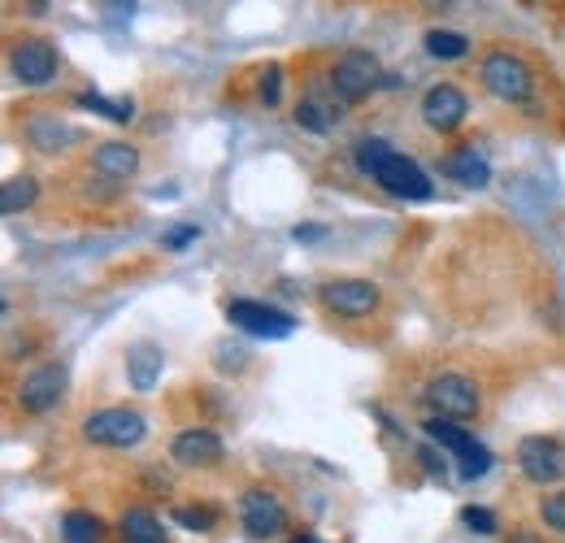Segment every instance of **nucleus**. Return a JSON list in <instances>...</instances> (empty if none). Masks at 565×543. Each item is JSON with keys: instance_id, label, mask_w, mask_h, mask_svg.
Masks as SVG:
<instances>
[{"instance_id": "1", "label": "nucleus", "mask_w": 565, "mask_h": 543, "mask_svg": "<svg viewBox=\"0 0 565 543\" xmlns=\"http://www.w3.org/2000/svg\"><path fill=\"white\" fill-rule=\"evenodd\" d=\"M353 161L365 179H374V183H379L387 196H396V201H430V192H435V183L426 179L423 166H418L414 157L396 152L387 139H379V136L356 139Z\"/></svg>"}, {"instance_id": "2", "label": "nucleus", "mask_w": 565, "mask_h": 543, "mask_svg": "<svg viewBox=\"0 0 565 543\" xmlns=\"http://www.w3.org/2000/svg\"><path fill=\"white\" fill-rule=\"evenodd\" d=\"M479 78H483V87L492 92L495 100H504V105H526L535 96V74H531V66L522 57L504 53V49H495V53H488L479 62Z\"/></svg>"}, {"instance_id": "3", "label": "nucleus", "mask_w": 565, "mask_h": 543, "mask_svg": "<svg viewBox=\"0 0 565 543\" xmlns=\"http://www.w3.org/2000/svg\"><path fill=\"white\" fill-rule=\"evenodd\" d=\"M148 430L140 408H127V405H109V408H96L83 417V439L96 444V448H136Z\"/></svg>"}, {"instance_id": "4", "label": "nucleus", "mask_w": 565, "mask_h": 543, "mask_svg": "<svg viewBox=\"0 0 565 543\" xmlns=\"http://www.w3.org/2000/svg\"><path fill=\"white\" fill-rule=\"evenodd\" d=\"M423 396H426V405H430V413L452 417V422H470V417H479V408H483L479 383H475L470 374H457V370L435 374V379L426 383Z\"/></svg>"}, {"instance_id": "5", "label": "nucleus", "mask_w": 565, "mask_h": 543, "mask_svg": "<svg viewBox=\"0 0 565 543\" xmlns=\"http://www.w3.org/2000/svg\"><path fill=\"white\" fill-rule=\"evenodd\" d=\"M379 83H383V66H379V57L365 53V49H349V53L331 66V92H335L340 105L365 100Z\"/></svg>"}, {"instance_id": "6", "label": "nucleus", "mask_w": 565, "mask_h": 543, "mask_svg": "<svg viewBox=\"0 0 565 543\" xmlns=\"http://www.w3.org/2000/svg\"><path fill=\"white\" fill-rule=\"evenodd\" d=\"M66 387H71V370H66V365H57V361H49V365L31 370V374L18 383L13 401H18L22 413L40 417V413H53V408L66 401Z\"/></svg>"}, {"instance_id": "7", "label": "nucleus", "mask_w": 565, "mask_h": 543, "mask_svg": "<svg viewBox=\"0 0 565 543\" xmlns=\"http://www.w3.org/2000/svg\"><path fill=\"white\" fill-rule=\"evenodd\" d=\"M62 70V57L49 40L40 35H22L13 49H9V74L22 83V87H49Z\"/></svg>"}, {"instance_id": "8", "label": "nucleus", "mask_w": 565, "mask_h": 543, "mask_svg": "<svg viewBox=\"0 0 565 543\" xmlns=\"http://www.w3.org/2000/svg\"><path fill=\"white\" fill-rule=\"evenodd\" d=\"M518 470L535 487H553L565 478V444L553 435H526L518 444Z\"/></svg>"}, {"instance_id": "9", "label": "nucleus", "mask_w": 565, "mask_h": 543, "mask_svg": "<svg viewBox=\"0 0 565 543\" xmlns=\"http://www.w3.org/2000/svg\"><path fill=\"white\" fill-rule=\"evenodd\" d=\"M318 300L327 313H335L344 322H361L379 309V287L370 278H331V283H322Z\"/></svg>"}, {"instance_id": "10", "label": "nucleus", "mask_w": 565, "mask_h": 543, "mask_svg": "<svg viewBox=\"0 0 565 543\" xmlns=\"http://www.w3.org/2000/svg\"><path fill=\"white\" fill-rule=\"evenodd\" d=\"M239 526H244L248 540H275V535L287 531V509H282V500L275 491L248 487L239 496Z\"/></svg>"}, {"instance_id": "11", "label": "nucleus", "mask_w": 565, "mask_h": 543, "mask_svg": "<svg viewBox=\"0 0 565 543\" xmlns=\"http://www.w3.org/2000/svg\"><path fill=\"white\" fill-rule=\"evenodd\" d=\"M226 318L231 327L257 336V340H287L296 331V318H287L275 305H262V300H226Z\"/></svg>"}, {"instance_id": "12", "label": "nucleus", "mask_w": 565, "mask_h": 543, "mask_svg": "<svg viewBox=\"0 0 565 543\" xmlns=\"http://www.w3.org/2000/svg\"><path fill=\"white\" fill-rule=\"evenodd\" d=\"M466 114H470V100H466V92H461L457 83H435V87H426L423 123L435 136H452V131L466 123Z\"/></svg>"}, {"instance_id": "13", "label": "nucleus", "mask_w": 565, "mask_h": 543, "mask_svg": "<svg viewBox=\"0 0 565 543\" xmlns=\"http://www.w3.org/2000/svg\"><path fill=\"white\" fill-rule=\"evenodd\" d=\"M170 457H174V466H183V470H213V466H222L226 444H222L217 430L192 426V430H179V435L170 439Z\"/></svg>"}, {"instance_id": "14", "label": "nucleus", "mask_w": 565, "mask_h": 543, "mask_svg": "<svg viewBox=\"0 0 565 543\" xmlns=\"http://www.w3.org/2000/svg\"><path fill=\"white\" fill-rule=\"evenodd\" d=\"M161 370H166V352H161V343L140 340L127 348V383H131L136 392H152L157 379H161Z\"/></svg>"}, {"instance_id": "15", "label": "nucleus", "mask_w": 565, "mask_h": 543, "mask_svg": "<svg viewBox=\"0 0 565 543\" xmlns=\"http://www.w3.org/2000/svg\"><path fill=\"white\" fill-rule=\"evenodd\" d=\"M92 170L105 174V179H114V183H122V179H131L140 170V148L136 143H122V139H109V143H100L92 152Z\"/></svg>"}, {"instance_id": "16", "label": "nucleus", "mask_w": 565, "mask_h": 543, "mask_svg": "<svg viewBox=\"0 0 565 543\" xmlns=\"http://www.w3.org/2000/svg\"><path fill=\"white\" fill-rule=\"evenodd\" d=\"M444 174L457 179L461 188H475V192H483V188L492 183V166H488L475 148H457V152H448V157H444Z\"/></svg>"}, {"instance_id": "17", "label": "nucleus", "mask_w": 565, "mask_h": 543, "mask_svg": "<svg viewBox=\"0 0 565 543\" xmlns=\"http://www.w3.org/2000/svg\"><path fill=\"white\" fill-rule=\"evenodd\" d=\"M118 540L122 543H166V526L148 509H127L118 518Z\"/></svg>"}, {"instance_id": "18", "label": "nucleus", "mask_w": 565, "mask_h": 543, "mask_svg": "<svg viewBox=\"0 0 565 543\" xmlns=\"http://www.w3.org/2000/svg\"><path fill=\"white\" fill-rule=\"evenodd\" d=\"M40 201V179L35 174H13L0 183V213H26L31 204Z\"/></svg>"}, {"instance_id": "19", "label": "nucleus", "mask_w": 565, "mask_h": 543, "mask_svg": "<svg viewBox=\"0 0 565 543\" xmlns=\"http://www.w3.org/2000/svg\"><path fill=\"white\" fill-rule=\"evenodd\" d=\"M423 426H426V435H430V439H435L439 448H448L452 457H461V453H470V448L479 444V439H475L470 430H461L457 422H448V417H439V413H430Z\"/></svg>"}, {"instance_id": "20", "label": "nucleus", "mask_w": 565, "mask_h": 543, "mask_svg": "<svg viewBox=\"0 0 565 543\" xmlns=\"http://www.w3.org/2000/svg\"><path fill=\"white\" fill-rule=\"evenodd\" d=\"M105 540V522L87 509H71L62 518V543H100Z\"/></svg>"}, {"instance_id": "21", "label": "nucleus", "mask_w": 565, "mask_h": 543, "mask_svg": "<svg viewBox=\"0 0 565 543\" xmlns=\"http://www.w3.org/2000/svg\"><path fill=\"white\" fill-rule=\"evenodd\" d=\"M26 139H31L40 152H62V148H71L74 131L66 123H57V118H35V123L26 127Z\"/></svg>"}, {"instance_id": "22", "label": "nucleus", "mask_w": 565, "mask_h": 543, "mask_svg": "<svg viewBox=\"0 0 565 543\" xmlns=\"http://www.w3.org/2000/svg\"><path fill=\"white\" fill-rule=\"evenodd\" d=\"M426 53H430L435 62H457V57L470 53V40H466L461 31H444V26H435V31H426Z\"/></svg>"}, {"instance_id": "23", "label": "nucleus", "mask_w": 565, "mask_h": 543, "mask_svg": "<svg viewBox=\"0 0 565 543\" xmlns=\"http://www.w3.org/2000/svg\"><path fill=\"white\" fill-rule=\"evenodd\" d=\"M170 522H174V526H183V531L210 535L213 526H217V513H213L210 504H179V509L170 513Z\"/></svg>"}, {"instance_id": "24", "label": "nucleus", "mask_w": 565, "mask_h": 543, "mask_svg": "<svg viewBox=\"0 0 565 543\" xmlns=\"http://www.w3.org/2000/svg\"><path fill=\"white\" fill-rule=\"evenodd\" d=\"M74 105L96 109V114H100V118H109V123H131V118H136V105H131V100H105V96H96V92L78 96Z\"/></svg>"}, {"instance_id": "25", "label": "nucleus", "mask_w": 565, "mask_h": 543, "mask_svg": "<svg viewBox=\"0 0 565 543\" xmlns=\"http://www.w3.org/2000/svg\"><path fill=\"white\" fill-rule=\"evenodd\" d=\"M296 123H300L305 131H318V136H322V131H331L335 109H322V105L309 96V100H300V105H296Z\"/></svg>"}, {"instance_id": "26", "label": "nucleus", "mask_w": 565, "mask_h": 543, "mask_svg": "<svg viewBox=\"0 0 565 543\" xmlns=\"http://www.w3.org/2000/svg\"><path fill=\"white\" fill-rule=\"evenodd\" d=\"M488 470H492V453H488L483 444H475L470 453H461V457H457V475L466 478V482H475V478H483V475H488Z\"/></svg>"}, {"instance_id": "27", "label": "nucleus", "mask_w": 565, "mask_h": 543, "mask_svg": "<svg viewBox=\"0 0 565 543\" xmlns=\"http://www.w3.org/2000/svg\"><path fill=\"white\" fill-rule=\"evenodd\" d=\"M461 526L470 531V535H495V526H500V518H495L492 509H483V504H466L461 509Z\"/></svg>"}, {"instance_id": "28", "label": "nucleus", "mask_w": 565, "mask_h": 543, "mask_svg": "<svg viewBox=\"0 0 565 543\" xmlns=\"http://www.w3.org/2000/svg\"><path fill=\"white\" fill-rule=\"evenodd\" d=\"M540 522H544L548 531L565 535V491H553V496L540 500Z\"/></svg>"}, {"instance_id": "29", "label": "nucleus", "mask_w": 565, "mask_h": 543, "mask_svg": "<svg viewBox=\"0 0 565 543\" xmlns=\"http://www.w3.org/2000/svg\"><path fill=\"white\" fill-rule=\"evenodd\" d=\"M257 96H262V105H266V109H275V105L282 100V70L279 66H266V70H262Z\"/></svg>"}, {"instance_id": "30", "label": "nucleus", "mask_w": 565, "mask_h": 543, "mask_svg": "<svg viewBox=\"0 0 565 543\" xmlns=\"http://www.w3.org/2000/svg\"><path fill=\"white\" fill-rule=\"evenodd\" d=\"M201 239V226H174V231H166V239H161V248H170V253H183L188 244H196Z\"/></svg>"}, {"instance_id": "31", "label": "nucleus", "mask_w": 565, "mask_h": 543, "mask_svg": "<svg viewBox=\"0 0 565 543\" xmlns=\"http://www.w3.org/2000/svg\"><path fill=\"white\" fill-rule=\"evenodd\" d=\"M291 235H296L300 244H313V239H322V235H327V226H296Z\"/></svg>"}, {"instance_id": "32", "label": "nucleus", "mask_w": 565, "mask_h": 543, "mask_svg": "<svg viewBox=\"0 0 565 543\" xmlns=\"http://www.w3.org/2000/svg\"><path fill=\"white\" fill-rule=\"evenodd\" d=\"M504 543H544V535H535V531H526V526H522V531H513Z\"/></svg>"}, {"instance_id": "33", "label": "nucleus", "mask_w": 565, "mask_h": 543, "mask_svg": "<svg viewBox=\"0 0 565 543\" xmlns=\"http://www.w3.org/2000/svg\"><path fill=\"white\" fill-rule=\"evenodd\" d=\"M291 543H322L318 535H300V540H291Z\"/></svg>"}]
</instances>
